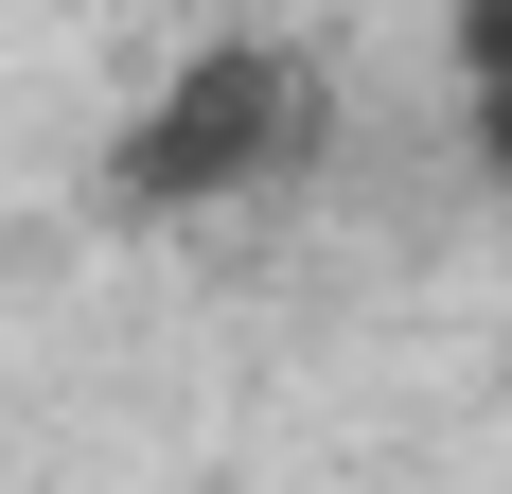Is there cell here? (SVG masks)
Here are the masks:
<instances>
[{
	"instance_id": "1",
	"label": "cell",
	"mask_w": 512,
	"mask_h": 494,
	"mask_svg": "<svg viewBox=\"0 0 512 494\" xmlns=\"http://www.w3.org/2000/svg\"><path fill=\"white\" fill-rule=\"evenodd\" d=\"M318 53H283V36H212V53H177L142 89V124L106 142V212H230V195H265V177H301L318 159Z\"/></svg>"
},
{
	"instance_id": "2",
	"label": "cell",
	"mask_w": 512,
	"mask_h": 494,
	"mask_svg": "<svg viewBox=\"0 0 512 494\" xmlns=\"http://www.w3.org/2000/svg\"><path fill=\"white\" fill-rule=\"evenodd\" d=\"M460 124H477V159L512 177V0H460Z\"/></svg>"
}]
</instances>
